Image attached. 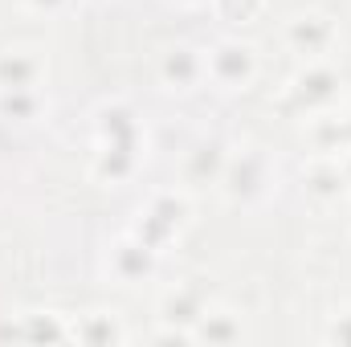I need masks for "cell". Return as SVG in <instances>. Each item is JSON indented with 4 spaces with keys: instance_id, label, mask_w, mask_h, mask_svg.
I'll return each mask as SVG.
<instances>
[{
    "instance_id": "30bf717a",
    "label": "cell",
    "mask_w": 351,
    "mask_h": 347,
    "mask_svg": "<svg viewBox=\"0 0 351 347\" xmlns=\"http://www.w3.org/2000/svg\"><path fill=\"white\" fill-rule=\"evenodd\" d=\"M343 180H351V160H348V164H343Z\"/></svg>"
},
{
    "instance_id": "277c9868",
    "label": "cell",
    "mask_w": 351,
    "mask_h": 347,
    "mask_svg": "<svg viewBox=\"0 0 351 347\" xmlns=\"http://www.w3.org/2000/svg\"><path fill=\"white\" fill-rule=\"evenodd\" d=\"M114 265L123 278H143L152 270V246L147 241H123L114 250Z\"/></svg>"
},
{
    "instance_id": "3957f363",
    "label": "cell",
    "mask_w": 351,
    "mask_h": 347,
    "mask_svg": "<svg viewBox=\"0 0 351 347\" xmlns=\"http://www.w3.org/2000/svg\"><path fill=\"white\" fill-rule=\"evenodd\" d=\"M290 45L302 49V53H323L331 45V25L323 16H294L290 21Z\"/></svg>"
},
{
    "instance_id": "5b68a950",
    "label": "cell",
    "mask_w": 351,
    "mask_h": 347,
    "mask_svg": "<svg viewBox=\"0 0 351 347\" xmlns=\"http://www.w3.org/2000/svg\"><path fill=\"white\" fill-rule=\"evenodd\" d=\"M164 74H168V82H176V86H188V82H196L200 62H196L192 49H172L168 62H164Z\"/></svg>"
},
{
    "instance_id": "9c48e42d",
    "label": "cell",
    "mask_w": 351,
    "mask_h": 347,
    "mask_svg": "<svg viewBox=\"0 0 351 347\" xmlns=\"http://www.w3.org/2000/svg\"><path fill=\"white\" fill-rule=\"evenodd\" d=\"M33 4H37V8H58L62 0H33Z\"/></svg>"
},
{
    "instance_id": "6da1fadb",
    "label": "cell",
    "mask_w": 351,
    "mask_h": 347,
    "mask_svg": "<svg viewBox=\"0 0 351 347\" xmlns=\"http://www.w3.org/2000/svg\"><path fill=\"white\" fill-rule=\"evenodd\" d=\"M208 74L225 86H237L254 74V49L250 45H237V41H225L217 45V53L208 58Z\"/></svg>"
},
{
    "instance_id": "8992f818",
    "label": "cell",
    "mask_w": 351,
    "mask_h": 347,
    "mask_svg": "<svg viewBox=\"0 0 351 347\" xmlns=\"http://www.w3.org/2000/svg\"><path fill=\"white\" fill-rule=\"evenodd\" d=\"M298 90H302V98H311V102H327V98L335 94V78H331L327 70H311V74L298 78Z\"/></svg>"
},
{
    "instance_id": "52a82bcc",
    "label": "cell",
    "mask_w": 351,
    "mask_h": 347,
    "mask_svg": "<svg viewBox=\"0 0 351 347\" xmlns=\"http://www.w3.org/2000/svg\"><path fill=\"white\" fill-rule=\"evenodd\" d=\"M0 110L16 115V119H29L37 110V94L33 90H0Z\"/></svg>"
},
{
    "instance_id": "ba28073f",
    "label": "cell",
    "mask_w": 351,
    "mask_h": 347,
    "mask_svg": "<svg viewBox=\"0 0 351 347\" xmlns=\"http://www.w3.org/2000/svg\"><path fill=\"white\" fill-rule=\"evenodd\" d=\"M311 180H315L319 192H339V188H343V172H339V168H315Z\"/></svg>"
},
{
    "instance_id": "7a4b0ae2",
    "label": "cell",
    "mask_w": 351,
    "mask_h": 347,
    "mask_svg": "<svg viewBox=\"0 0 351 347\" xmlns=\"http://www.w3.org/2000/svg\"><path fill=\"white\" fill-rule=\"evenodd\" d=\"M37 74H41V62L25 49H12L0 58V90H33Z\"/></svg>"
}]
</instances>
